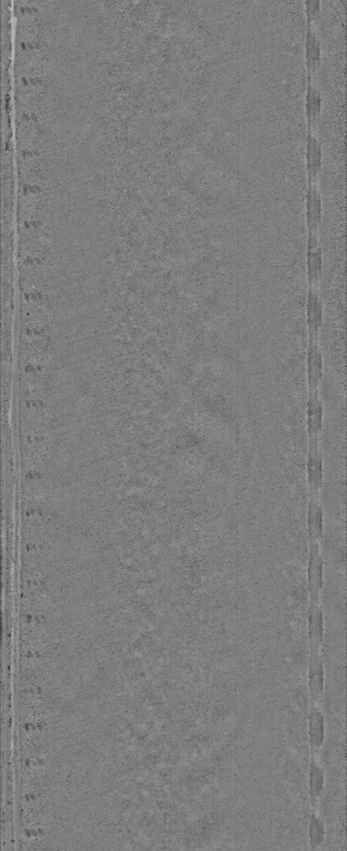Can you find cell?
Listing matches in <instances>:
<instances>
[{"mask_svg": "<svg viewBox=\"0 0 347 851\" xmlns=\"http://www.w3.org/2000/svg\"><path fill=\"white\" fill-rule=\"evenodd\" d=\"M308 432L309 448H320V435L323 428V403L319 391L309 393L308 401Z\"/></svg>", "mask_w": 347, "mask_h": 851, "instance_id": "obj_1", "label": "cell"}, {"mask_svg": "<svg viewBox=\"0 0 347 851\" xmlns=\"http://www.w3.org/2000/svg\"><path fill=\"white\" fill-rule=\"evenodd\" d=\"M308 92L306 98V114L309 132L316 133L321 110V97L319 87V75L308 74Z\"/></svg>", "mask_w": 347, "mask_h": 851, "instance_id": "obj_2", "label": "cell"}, {"mask_svg": "<svg viewBox=\"0 0 347 851\" xmlns=\"http://www.w3.org/2000/svg\"><path fill=\"white\" fill-rule=\"evenodd\" d=\"M308 478L311 500H318L324 482V462L320 449H309Z\"/></svg>", "mask_w": 347, "mask_h": 851, "instance_id": "obj_3", "label": "cell"}, {"mask_svg": "<svg viewBox=\"0 0 347 851\" xmlns=\"http://www.w3.org/2000/svg\"><path fill=\"white\" fill-rule=\"evenodd\" d=\"M321 377H323V359H321L318 339H310L308 360L309 393L319 391Z\"/></svg>", "mask_w": 347, "mask_h": 851, "instance_id": "obj_4", "label": "cell"}, {"mask_svg": "<svg viewBox=\"0 0 347 851\" xmlns=\"http://www.w3.org/2000/svg\"><path fill=\"white\" fill-rule=\"evenodd\" d=\"M321 147L318 133L309 132L306 143V167H308L309 182H318V175L321 166Z\"/></svg>", "mask_w": 347, "mask_h": 851, "instance_id": "obj_5", "label": "cell"}, {"mask_svg": "<svg viewBox=\"0 0 347 851\" xmlns=\"http://www.w3.org/2000/svg\"><path fill=\"white\" fill-rule=\"evenodd\" d=\"M310 742L314 750H318L324 738V719L318 708H314L310 715Z\"/></svg>", "mask_w": 347, "mask_h": 851, "instance_id": "obj_6", "label": "cell"}, {"mask_svg": "<svg viewBox=\"0 0 347 851\" xmlns=\"http://www.w3.org/2000/svg\"><path fill=\"white\" fill-rule=\"evenodd\" d=\"M324 788V772L315 762L311 763L310 770V790L314 802L319 798Z\"/></svg>", "mask_w": 347, "mask_h": 851, "instance_id": "obj_7", "label": "cell"}, {"mask_svg": "<svg viewBox=\"0 0 347 851\" xmlns=\"http://www.w3.org/2000/svg\"><path fill=\"white\" fill-rule=\"evenodd\" d=\"M310 827L311 844L314 847L316 845L321 844V840H324V824L321 823L319 818H316L314 815L311 819Z\"/></svg>", "mask_w": 347, "mask_h": 851, "instance_id": "obj_8", "label": "cell"}]
</instances>
